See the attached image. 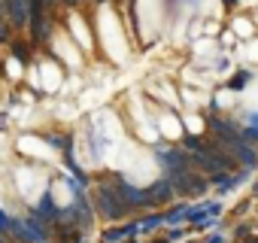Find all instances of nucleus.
Masks as SVG:
<instances>
[{
	"mask_svg": "<svg viewBox=\"0 0 258 243\" xmlns=\"http://www.w3.org/2000/svg\"><path fill=\"white\" fill-rule=\"evenodd\" d=\"M55 46H58V52H61V55H64V58H67V61L73 64V67L79 64V55H76V49H73V46H70V43H67L64 37H58V40H55Z\"/></svg>",
	"mask_w": 258,
	"mask_h": 243,
	"instance_id": "5",
	"label": "nucleus"
},
{
	"mask_svg": "<svg viewBox=\"0 0 258 243\" xmlns=\"http://www.w3.org/2000/svg\"><path fill=\"white\" fill-rule=\"evenodd\" d=\"M10 76H22V64L19 61H10Z\"/></svg>",
	"mask_w": 258,
	"mask_h": 243,
	"instance_id": "10",
	"label": "nucleus"
},
{
	"mask_svg": "<svg viewBox=\"0 0 258 243\" xmlns=\"http://www.w3.org/2000/svg\"><path fill=\"white\" fill-rule=\"evenodd\" d=\"M246 58H252V61H258V43H252V46L246 49Z\"/></svg>",
	"mask_w": 258,
	"mask_h": 243,
	"instance_id": "11",
	"label": "nucleus"
},
{
	"mask_svg": "<svg viewBox=\"0 0 258 243\" xmlns=\"http://www.w3.org/2000/svg\"><path fill=\"white\" fill-rule=\"evenodd\" d=\"M246 4H258V0H246Z\"/></svg>",
	"mask_w": 258,
	"mask_h": 243,
	"instance_id": "13",
	"label": "nucleus"
},
{
	"mask_svg": "<svg viewBox=\"0 0 258 243\" xmlns=\"http://www.w3.org/2000/svg\"><path fill=\"white\" fill-rule=\"evenodd\" d=\"M19 183H22V189H25V192H40V179H37L34 173H22V176H19Z\"/></svg>",
	"mask_w": 258,
	"mask_h": 243,
	"instance_id": "7",
	"label": "nucleus"
},
{
	"mask_svg": "<svg viewBox=\"0 0 258 243\" xmlns=\"http://www.w3.org/2000/svg\"><path fill=\"white\" fill-rule=\"evenodd\" d=\"M161 131H164L167 137H176V134H179V125H176V118L164 115V118H161Z\"/></svg>",
	"mask_w": 258,
	"mask_h": 243,
	"instance_id": "8",
	"label": "nucleus"
},
{
	"mask_svg": "<svg viewBox=\"0 0 258 243\" xmlns=\"http://www.w3.org/2000/svg\"><path fill=\"white\" fill-rule=\"evenodd\" d=\"M70 31H73V37L82 43V46H91V37H88V28H85V22L79 19V16H73L70 19Z\"/></svg>",
	"mask_w": 258,
	"mask_h": 243,
	"instance_id": "4",
	"label": "nucleus"
},
{
	"mask_svg": "<svg viewBox=\"0 0 258 243\" xmlns=\"http://www.w3.org/2000/svg\"><path fill=\"white\" fill-rule=\"evenodd\" d=\"M161 10H164V0H137V16H140L143 37H152V34L158 31Z\"/></svg>",
	"mask_w": 258,
	"mask_h": 243,
	"instance_id": "2",
	"label": "nucleus"
},
{
	"mask_svg": "<svg viewBox=\"0 0 258 243\" xmlns=\"http://www.w3.org/2000/svg\"><path fill=\"white\" fill-rule=\"evenodd\" d=\"M97 28H100V40H103V49L115 58V61H124L127 55V46H124V31L115 19V13L109 7H100L97 10Z\"/></svg>",
	"mask_w": 258,
	"mask_h": 243,
	"instance_id": "1",
	"label": "nucleus"
},
{
	"mask_svg": "<svg viewBox=\"0 0 258 243\" xmlns=\"http://www.w3.org/2000/svg\"><path fill=\"white\" fill-rule=\"evenodd\" d=\"M40 73H43V76H40V82H43L46 88H58V85H61V70H58L55 64H43V67H40Z\"/></svg>",
	"mask_w": 258,
	"mask_h": 243,
	"instance_id": "3",
	"label": "nucleus"
},
{
	"mask_svg": "<svg viewBox=\"0 0 258 243\" xmlns=\"http://www.w3.org/2000/svg\"><path fill=\"white\" fill-rule=\"evenodd\" d=\"M234 34H240V37H249V34H252V25H249L246 19H237V22H234Z\"/></svg>",
	"mask_w": 258,
	"mask_h": 243,
	"instance_id": "9",
	"label": "nucleus"
},
{
	"mask_svg": "<svg viewBox=\"0 0 258 243\" xmlns=\"http://www.w3.org/2000/svg\"><path fill=\"white\" fill-rule=\"evenodd\" d=\"M188 128H191V131H201V118H195V115H188Z\"/></svg>",
	"mask_w": 258,
	"mask_h": 243,
	"instance_id": "12",
	"label": "nucleus"
},
{
	"mask_svg": "<svg viewBox=\"0 0 258 243\" xmlns=\"http://www.w3.org/2000/svg\"><path fill=\"white\" fill-rule=\"evenodd\" d=\"M19 146H22L25 152H34V155H52V152L46 149V143H40V140H28V137H25Z\"/></svg>",
	"mask_w": 258,
	"mask_h": 243,
	"instance_id": "6",
	"label": "nucleus"
}]
</instances>
